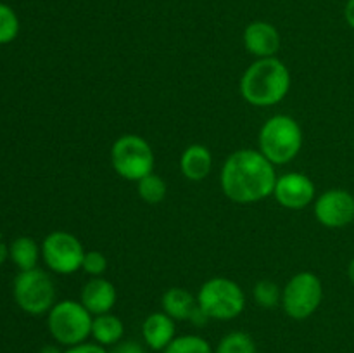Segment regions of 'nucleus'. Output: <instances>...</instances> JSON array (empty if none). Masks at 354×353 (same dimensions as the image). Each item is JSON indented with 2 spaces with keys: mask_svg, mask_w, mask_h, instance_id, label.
<instances>
[{
  "mask_svg": "<svg viewBox=\"0 0 354 353\" xmlns=\"http://www.w3.org/2000/svg\"><path fill=\"white\" fill-rule=\"evenodd\" d=\"M216 353H256V345L245 332H230L221 339Z\"/></svg>",
  "mask_w": 354,
  "mask_h": 353,
  "instance_id": "obj_21",
  "label": "nucleus"
},
{
  "mask_svg": "<svg viewBox=\"0 0 354 353\" xmlns=\"http://www.w3.org/2000/svg\"><path fill=\"white\" fill-rule=\"evenodd\" d=\"M10 258L17 266L23 270L37 269L38 260V246L33 239L30 237H19L10 244Z\"/></svg>",
  "mask_w": 354,
  "mask_h": 353,
  "instance_id": "obj_18",
  "label": "nucleus"
},
{
  "mask_svg": "<svg viewBox=\"0 0 354 353\" xmlns=\"http://www.w3.org/2000/svg\"><path fill=\"white\" fill-rule=\"evenodd\" d=\"M303 130L294 118L277 114L265 121L259 132V152L273 165H286L299 154Z\"/></svg>",
  "mask_w": 354,
  "mask_h": 353,
  "instance_id": "obj_3",
  "label": "nucleus"
},
{
  "mask_svg": "<svg viewBox=\"0 0 354 353\" xmlns=\"http://www.w3.org/2000/svg\"><path fill=\"white\" fill-rule=\"evenodd\" d=\"M165 353H213L209 343L201 336H178L165 348Z\"/></svg>",
  "mask_w": 354,
  "mask_h": 353,
  "instance_id": "obj_20",
  "label": "nucleus"
},
{
  "mask_svg": "<svg viewBox=\"0 0 354 353\" xmlns=\"http://www.w3.org/2000/svg\"><path fill=\"white\" fill-rule=\"evenodd\" d=\"M40 353H62V352L57 348V346L47 345V346H44V348H41Z\"/></svg>",
  "mask_w": 354,
  "mask_h": 353,
  "instance_id": "obj_28",
  "label": "nucleus"
},
{
  "mask_svg": "<svg viewBox=\"0 0 354 353\" xmlns=\"http://www.w3.org/2000/svg\"><path fill=\"white\" fill-rule=\"evenodd\" d=\"M109 353H145L140 343L137 341H120L113 346Z\"/></svg>",
  "mask_w": 354,
  "mask_h": 353,
  "instance_id": "obj_26",
  "label": "nucleus"
},
{
  "mask_svg": "<svg viewBox=\"0 0 354 353\" xmlns=\"http://www.w3.org/2000/svg\"><path fill=\"white\" fill-rule=\"evenodd\" d=\"M213 166V158L206 145L192 144L183 151L180 159V168L182 173L192 182H201L206 179Z\"/></svg>",
  "mask_w": 354,
  "mask_h": 353,
  "instance_id": "obj_15",
  "label": "nucleus"
},
{
  "mask_svg": "<svg viewBox=\"0 0 354 353\" xmlns=\"http://www.w3.org/2000/svg\"><path fill=\"white\" fill-rule=\"evenodd\" d=\"M199 303L196 298L182 287H171L162 294V308L173 320H190Z\"/></svg>",
  "mask_w": 354,
  "mask_h": 353,
  "instance_id": "obj_16",
  "label": "nucleus"
},
{
  "mask_svg": "<svg viewBox=\"0 0 354 353\" xmlns=\"http://www.w3.org/2000/svg\"><path fill=\"white\" fill-rule=\"evenodd\" d=\"M348 277H349V280H351L353 286H354V258L351 260V262H349V266H348Z\"/></svg>",
  "mask_w": 354,
  "mask_h": 353,
  "instance_id": "obj_29",
  "label": "nucleus"
},
{
  "mask_svg": "<svg viewBox=\"0 0 354 353\" xmlns=\"http://www.w3.org/2000/svg\"><path fill=\"white\" fill-rule=\"evenodd\" d=\"M275 168L259 151L241 149L228 156L221 170V189L234 203L248 204L273 194Z\"/></svg>",
  "mask_w": 354,
  "mask_h": 353,
  "instance_id": "obj_1",
  "label": "nucleus"
},
{
  "mask_svg": "<svg viewBox=\"0 0 354 353\" xmlns=\"http://www.w3.org/2000/svg\"><path fill=\"white\" fill-rule=\"evenodd\" d=\"M324 298L322 280L311 272L296 273L282 291L283 311L290 318L304 320L317 311Z\"/></svg>",
  "mask_w": 354,
  "mask_h": 353,
  "instance_id": "obj_7",
  "label": "nucleus"
},
{
  "mask_svg": "<svg viewBox=\"0 0 354 353\" xmlns=\"http://www.w3.org/2000/svg\"><path fill=\"white\" fill-rule=\"evenodd\" d=\"M14 298L16 303L31 315L50 311L55 300L54 282L44 270H23L14 280Z\"/></svg>",
  "mask_w": 354,
  "mask_h": 353,
  "instance_id": "obj_8",
  "label": "nucleus"
},
{
  "mask_svg": "<svg viewBox=\"0 0 354 353\" xmlns=\"http://www.w3.org/2000/svg\"><path fill=\"white\" fill-rule=\"evenodd\" d=\"M138 196L149 204H159L166 196V183L156 173H149L147 176L138 180Z\"/></svg>",
  "mask_w": 354,
  "mask_h": 353,
  "instance_id": "obj_19",
  "label": "nucleus"
},
{
  "mask_svg": "<svg viewBox=\"0 0 354 353\" xmlns=\"http://www.w3.org/2000/svg\"><path fill=\"white\" fill-rule=\"evenodd\" d=\"M197 303L209 318L232 320L242 314L245 298L237 282L225 277H214L203 284L197 294Z\"/></svg>",
  "mask_w": 354,
  "mask_h": 353,
  "instance_id": "obj_5",
  "label": "nucleus"
},
{
  "mask_svg": "<svg viewBox=\"0 0 354 353\" xmlns=\"http://www.w3.org/2000/svg\"><path fill=\"white\" fill-rule=\"evenodd\" d=\"M124 334V325L120 317L111 314L95 315L92 322V336L99 345L109 346L121 341Z\"/></svg>",
  "mask_w": 354,
  "mask_h": 353,
  "instance_id": "obj_17",
  "label": "nucleus"
},
{
  "mask_svg": "<svg viewBox=\"0 0 354 353\" xmlns=\"http://www.w3.org/2000/svg\"><path fill=\"white\" fill-rule=\"evenodd\" d=\"M80 303L92 315L109 314L111 308L116 303V289L109 280L93 277L82 289V301Z\"/></svg>",
  "mask_w": 354,
  "mask_h": 353,
  "instance_id": "obj_13",
  "label": "nucleus"
},
{
  "mask_svg": "<svg viewBox=\"0 0 354 353\" xmlns=\"http://www.w3.org/2000/svg\"><path fill=\"white\" fill-rule=\"evenodd\" d=\"M290 75L280 59L263 57L252 62L241 80V93L252 106H273L286 99Z\"/></svg>",
  "mask_w": 354,
  "mask_h": 353,
  "instance_id": "obj_2",
  "label": "nucleus"
},
{
  "mask_svg": "<svg viewBox=\"0 0 354 353\" xmlns=\"http://www.w3.org/2000/svg\"><path fill=\"white\" fill-rule=\"evenodd\" d=\"M252 294H254L256 303L263 308H273L282 301V293L272 280H259L254 286Z\"/></svg>",
  "mask_w": 354,
  "mask_h": 353,
  "instance_id": "obj_22",
  "label": "nucleus"
},
{
  "mask_svg": "<svg viewBox=\"0 0 354 353\" xmlns=\"http://www.w3.org/2000/svg\"><path fill=\"white\" fill-rule=\"evenodd\" d=\"M111 163L114 172L124 180L138 182L152 173L154 168V152L145 138L138 135H123L118 138L111 149Z\"/></svg>",
  "mask_w": 354,
  "mask_h": 353,
  "instance_id": "obj_6",
  "label": "nucleus"
},
{
  "mask_svg": "<svg viewBox=\"0 0 354 353\" xmlns=\"http://www.w3.org/2000/svg\"><path fill=\"white\" fill-rule=\"evenodd\" d=\"M92 314L82 303L73 300L61 301L48 311V331L52 338L66 346L85 343L92 334Z\"/></svg>",
  "mask_w": 354,
  "mask_h": 353,
  "instance_id": "obj_4",
  "label": "nucleus"
},
{
  "mask_svg": "<svg viewBox=\"0 0 354 353\" xmlns=\"http://www.w3.org/2000/svg\"><path fill=\"white\" fill-rule=\"evenodd\" d=\"M142 336L149 348L165 350L175 339V320L165 311L151 314L142 324Z\"/></svg>",
  "mask_w": 354,
  "mask_h": 353,
  "instance_id": "obj_14",
  "label": "nucleus"
},
{
  "mask_svg": "<svg viewBox=\"0 0 354 353\" xmlns=\"http://www.w3.org/2000/svg\"><path fill=\"white\" fill-rule=\"evenodd\" d=\"M82 269L93 277H100L107 270V260L102 253L88 251L83 256Z\"/></svg>",
  "mask_w": 354,
  "mask_h": 353,
  "instance_id": "obj_24",
  "label": "nucleus"
},
{
  "mask_svg": "<svg viewBox=\"0 0 354 353\" xmlns=\"http://www.w3.org/2000/svg\"><path fill=\"white\" fill-rule=\"evenodd\" d=\"M41 255L50 270L57 273H73L82 269L85 251L75 235L57 230L45 237Z\"/></svg>",
  "mask_w": 354,
  "mask_h": 353,
  "instance_id": "obj_9",
  "label": "nucleus"
},
{
  "mask_svg": "<svg viewBox=\"0 0 354 353\" xmlns=\"http://www.w3.org/2000/svg\"><path fill=\"white\" fill-rule=\"evenodd\" d=\"M19 21L16 12L6 3H0V44H9L17 37Z\"/></svg>",
  "mask_w": 354,
  "mask_h": 353,
  "instance_id": "obj_23",
  "label": "nucleus"
},
{
  "mask_svg": "<svg viewBox=\"0 0 354 353\" xmlns=\"http://www.w3.org/2000/svg\"><path fill=\"white\" fill-rule=\"evenodd\" d=\"M244 45L256 57H273L280 48V35L270 23L254 21L245 28Z\"/></svg>",
  "mask_w": 354,
  "mask_h": 353,
  "instance_id": "obj_12",
  "label": "nucleus"
},
{
  "mask_svg": "<svg viewBox=\"0 0 354 353\" xmlns=\"http://www.w3.org/2000/svg\"><path fill=\"white\" fill-rule=\"evenodd\" d=\"M315 217L322 225L341 228L354 220V196L344 189H330L315 203Z\"/></svg>",
  "mask_w": 354,
  "mask_h": 353,
  "instance_id": "obj_10",
  "label": "nucleus"
},
{
  "mask_svg": "<svg viewBox=\"0 0 354 353\" xmlns=\"http://www.w3.org/2000/svg\"><path fill=\"white\" fill-rule=\"evenodd\" d=\"M344 17H346V23L354 30V0H348L344 7Z\"/></svg>",
  "mask_w": 354,
  "mask_h": 353,
  "instance_id": "obj_27",
  "label": "nucleus"
},
{
  "mask_svg": "<svg viewBox=\"0 0 354 353\" xmlns=\"http://www.w3.org/2000/svg\"><path fill=\"white\" fill-rule=\"evenodd\" d=\"M277 201L289 210H303L315 199V185L303 173H286L275 183Z\"/></svg>",
  "mask_w": 354,
  "mask_h": 353,
  "instance_id": "obj_11",
  "label": "nucleus"
},
{
  "mask_svg": "<svg viewBox=\"0 0 354 353\" xmlns=\"http://www.w3.org/2000/svg\"><path fill=\"white\" fill-rule=\"evenodd\" d=\"M62 353H107L102 345H95V343H80V345L69 346L66 352Z\"/></svg>",
  "mask_w": 354,
  "mask_h": 353,
  "instance_id": "obj_25",
  "label": "nucleus"
}]
</instances>
